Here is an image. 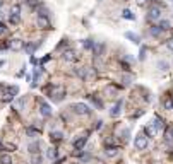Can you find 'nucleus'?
<instances>
[{
	"mask_svg": "<svg viewBox=\"0 0 173 164\" xmlns=\"http://www.w3.org/2000/svg\"><path fill=\"white\" fill-rule=\"evenodd\" d=\"M146 19L147 21H159L161 19V9L156 7V5L149 7V9H147V14H146Z\"/></svg>",
	"mask_w": 173,
	"mask_h": 164,
	"instance_id": "obj_1",
	"label": "nucleus"
},
{
	"mask_svg": "<svg viewBox=\"0 0 173 164\" xmlns=\"http://www.w3.org/2000/svg\"><path fill=\"white\" fill-rule=\"evenodd\" d=\"M70 108L77 113V115H84V116H86V115H89V113H91V109L86 106L84 103H75V104H72Z\"/></svg>",
	"mask_w": 173,
	"mask_h": 164,
	"instance_id": "obj_2",
	"label": "nucleus"
},
{
	"mask_svg": "<svg viewBox=\"0 0 173 164\" xmlns=\"http://www.w3.org/2000/svg\"><path fill=\"white\" fill-rule=\"evenodd\" d=\"M134 145H135V149H139V151H142V149H146L147 147V137L146 135H137L135 137V140H134Z\"/></svg>",
	"mask_w": 173,
	"mask_h": 164,
	"instance_id": "obj_3",
	"label": "nucleus"
},
{
	"mask_svg": "<svg viewBox=\"0 0 173 164\" xmlns=\"http://www.w3.org/2000/svg\"><path fill=\"white\" fill-rule=\"evenodd\" d=\"M40 113L45 116V118H50V116L53 115V109H51V106L48 104V103L40 101Z\"/></svg>",
	"mask_w": 173,
	"mask_h": 164,
	"instance_id": "obj_4",
	"label": "nucleus"
},
{
	"mask_svg": "<svg viewBox=\"0 0 173 164\" xmlns=\"http://www.w3.org/2000/svg\"><path fill=\"white\" fill-rule=\"evenodd\" d=\"M9 48L12 50V51H21V50L24 48V41L19 38H14L9 41Z\"/></svg>",
	"mask_w": 173,
	"mask_h": 164,
	"instance_id": "obj_5",
	"label": "nucleus"
},
{
	"mask_svg": "<svg viewBox=\"0 0 173 164\" xmlns=\"http://www.w3.org/2000/svg\"><path fill=\"white\" fill-rule=\"evenodd\" d=\"M36 24H38V28H41V29H50L51 28L50 19L45 17V16H38V17H36Z\"/></svg>",
	"mask_w": 173,
	"mask_h": 164,
	"instance_id": "obj_6",
	"label": "nucleus"
},
{
	"mask_svg": "<svg viewBox=\"0 0 173 164\" xmlns=\"http://www.w3.org/2000/svg\"><path fill=\"white\" fill-rule=\"evenodd\" d=\"M19 92V87L17 86H12V87H9L7 89V92H5V97H4V101L7 103V101H12L14 97H16V94Z\"/></svg>",
	"mask_w": 173,
	"mask_h": 164,
	"instance_id": "obj_7",
	"label": "nucleus"
},
{
	"mask_svg": "<svg viewBox=\"0 0 173 164\" xmlns=\"http://www.w3.org/2000/svg\"><path fill=\"white\" fill-rule=\"evenodd\" d=\"M62 58H63L65 62H75L79 57H77V53H75L74 50H67V51L62 53Z\"/></svg>",
	"mask_w": 173,
	"mask_h": 164,
	"instance_id": "obj_8",
	"label": "nucleus"
},
{
	"mask_svg": "<svg viewBox=\"0 0 173 164\" xmlns=\"http://www.w3.org/2000/svg\"><path fill=\"white\" fill-rule=\"evenodd\" d=\"M122 106H123L122 99H120V101H117V103H115V106L110 109V116H113V118H115V116H118L120 113H122Z\"/></svg>",
	"mask_w": 173,
	"mask_h": 164,
	"instance_id": "obj_9",
	"label": "nucleus"
},
{
	"mask_svg": "<svg viewBox=\"0 0 173 164\" xmlns=\"http://www.w3.org/2000/svg\"><path fill=\"white\" fill-rule=\"evenodd\" d=\"M93 55L94 57H101L103 51H105V43H94V46H93Z\"/></svg>",
	"mask_w": 173,
	"mask_h": 164,
	"instance_id": "obj_10",
	"label": "nucleus"
},
{
	"mask_svg": "<svg viewBox=\"0 0 173 164\" xmlns=\"http://www.w3.org/2000/svg\"><path fill=\"white\" fill-rule=\"evenodd\" d=\"M125 38L130 39L134 45H141V36H139V34H135V33H130V31H127V33H125Z\"/></svg>",
	"mask_w": 173,
	"mask_h": 164,
	"instance_id": "obj_11",
	"label": "nucleus"
},
{
	"mask_svg": "<svg viewBox=\"0 0 173 164\" xmlns=\"http://www.w3.org/2000/svg\"><path fill=\"white\" fill-rule=\"evenodd\" d=\"M118 154H120V149L118 147H106L105 149V155L106 157H117Z\"/></svg>",
	"mask_w": 173,
	"mask_h": 164,
	"instance_id": "obj_12",
	"label": "nucleus"
},
{
	"mask_svg": "<svg viewBox=\"0 0 173 164\" xmlns=\"http://www.w3.org/2000/svg\"><path fill=\"white\" fill-rule=\"evenodd\" d=\"M28 149H29L31 154H38V152H40V142H31V144L28 145Z\"/></svg>",
	"mask_w": 173,
	"mask_h": 164,
	"instance_id": "obj_13",
	"label": "nucleus"
},
{
	"mask_svg": "<svg viewBox=\"0 0 173 164\" xmlns=\"http://www.w3.org/2000/svg\"><path fill=\"white\" fill-rule=\"evenodd\" d=\"M161 33H163V31L158 28V26H151V28H149V34L154 36V38H159V36H161Z\"/></svg>",
	"mask_w": 173,
	"mask_h": 164,
	"instance_id": "obj_14",
	"label": "nucleus"
},
{
	"mask_svg": "<svg viewBox=\"0 0 173 164\" xmlns=\"http://www.w3.org/2000/svg\"><path fill=\"white\" fill-rule=\"evenodd\" d=\"M0 164H12L10 154H0Z\"/></svg>",
	"mask_w": 173,
	"mask_h": 164,
	"instance_id": "obj_15",
	"label": "nucleus"
},
{
	"mask_svg": "<svg viewBox=\"0 0 173 164\" xmlns=\"http://www.w3.org/2000/svg\"><path fill=\"white\" fill-rule=\"evenodd\" d=\"M158 28L161 29V31H168V29H172V24H170V21H159Z\"/></svg>",
	"mask_w": 173,
	"mask_h": 164,
	"instance_id": "obj_16",
	"label": "nucleus"
},
{
	"mask_svg": "<svg viewBox=\"0 0 173 164\" xmlns=\"http://www.w3.org/2000/svg\"><path fill=\"white\" fill-rule=\"evenodd\" d=\"M144 132H146V135H147V137H154L158 130H156V128H154L153 125H147L146 128H144Z\"/></svg>",
	"mask_w": 173,
	"mask_h": 164,
	"instance_id": "obj_17",
	"label": "nucleus"
},
{
	"mask_svg": "<svg viewBox=\"0 0 173 164\" xmlns=\"http://www.w3.org/2000/svg\"><path fill=\"white\" fill-rule=\"evenodd\" d=\"M50 137H51L53 142H60L62 138H63V133H62V132H51Z\"/></svg>",
	"mask_w": 173,
	"mask_h": 164,
	"instance_id": "obj_18",
	"label": "nucleus"
},
{
	"mask_svg": "<svg viewBox=\"0 0 173 164\" xmlns=\"http://www.w3.org/2000/svg\"><path fill=\"white\" fill-rule=\"evenodd\" d=\"M153 126L156 128V130H161V128H163V120H161L159 116H156V118L153 120Z\"/></svg>",
	"mask_w": 173,
	"mask_h": 164,
	"instance_id": "obj_19",
	"label": "nucleus"
},
{
	"mask_svg": "<svg viewBox=\"0 0 173 164\" xmlns=\"http://www.w3.org/2000/svg\"><path fill=\"white\" fill-rule=\"evenodd\" d=\"M86 140H88V137H81V138H79V140H75V149H77V151H81L82 147H84V144H86Z\"/></svg>",
	"mask_w": 173,
	"mask_h": 164,
	"instance_id": "obj_20",
	"label": "nucleus"
},
{
	"mask_svg": "<svg viewBox=\"0 0 173 164\" xmlns=\"http://www.w3.org/2000/svg\"><path fill=\"white\" fill-rule=\"evenodd\" d=\"M122 17H123V19H127V21H134V19H135V16H134L130 10H127V9L122 12Z\"/></svg>",
	"mask_w": 173,
	"mask_h": 164,
	"instance_id": "obj_21",
	"label": "nucleus"
},
{
	"mask_svg": "<svg viewBox=\"0 0 173 164\" xmlns=\"http://www.w3.org/2000/svg\"><path fill=\"white\" fill-rule=\"evenodd\" d=\"M46 157H48V159H55V157H57V149H55V147H50V149L46 151Z\"/></svg>",
	"mask_w": 173,
	"mask_h": 164,
	"instance_id": "obj_22",
	"label": "nucleus"
},
{
	"mask_svg": "<svg viewBox=\"0 0 173 164\" xmlns=\"http://www.w3.org/2000/svg\"><path fill=\"white\" fill-rule=\"evenodd\" d=\"M21 21V16H17V14H10L9 16V22L10 24H19Z\"/></svg>",
	"mask_w": 173,
	"mask_h": 164,
	"instance_id": "obj_23",
	"label": "nucleus"
},
{
	"mask_svg": "<svg viewBox=\"0 0 173 164\" xmlns=\"http://www.w3.org/2000/svg\"><path fill=\"white\" fill-rule=\"evenodd\" d=\"M10 14H17V16H19L21 14V5L19 4H14V5L10 7Z\"/></svg>",
	"mask_w": 173,
	"mask_h": 164,
	"instance_id": "obj_24",
	"label": "nucleus"
},
{
	"mask_svg": "<svg viewBox=\"0 0 173 164\" xmlns=\"http://www.w3.org/2000/svg\"><path fill=\"white\" fill-rule=\"evenodd\" d=\"M89 99H91L93 103H94V106L98 108V109H101V108H103V103H101V101H100V99H96V97H94V96H89Z\"/></svg>",
	"mask_w": 173,
	"mask_h": 164,
	"instance_id": "obj_25",
	"label": "nucleus"
},
{
	"mask_svg": "<svg viewBox=\"0 0 173 164\" xmlns=\"http://www.w3.org/2000/svg\"><path fill=\"white\" fill-rule=\"evenodd\" d=\"M84 48L86 50H93V46H94V41H91V39H84Z\"/></svg>",
	"mask_w": 173,
	"mask_h": 164,
	"instance_id": "obj_26",
	"label": "nucleus"
},
{
	"mask_svg": "<svg viewBox=\"0 0 173 164\" xmlns=\"http://www.w3.org/2000/svg\"><path fill=\"white\" fill-rule=\"evenodd\" d=\"M168 67H170V65H168V62H164V60H163V62H158V68H159V70H163V72H164V70H168Z\"/></svg>",
	"mask_w": 173,
	"mask_h": 164,
	"instance_id": "obj_27",
	"label": "nucleus"
},
{
	"mask_svg": "<svg viewBox=\"0 0 173 164\" xmlns=\"http://www.w3.org/2000/svg\"><path fill=\"white\" fill-rule=\"evenodd\" d=\"M164 109L173 111V101H172V99H166V101H164Z\"/></svg>",
	"mask_w": 173,
	"mask_h": 164,
	"instance_id": "obj_28",
	"label": "nucleus"
},
{
	"mask_svg": "<svg viewBox=\"0 0 173 164\" xmlns=\"http://www.w3.org/2000/svg\"><path fill=\"white\" fill-rule=\"evenodd\" d=\"M31 164H41V157L36 154H33V157H31Z\"/></svg>",
	"mask_w": 173,
	"mask_h": 164,
	"instance_id": "obj_29",
	"label": "nucleus"
},
{
	"mask_svg": "<svg viewBox=\"0 0 173 164\" xmlns=\"http://www.w3.org/2000/svg\"><path fill=\"white\" fill-rule=\"evenodd\" d=\"M146 53H147V48H146V46H141V53H139V60H144V58H146Z\"/></svg>",
	"mask_w": 173,
	"mask_h": 164,
	"instance_id": "obj_30",
	"label": "nucleus"
},
{
	"mask_svg": "<svg viewBox=\"0 0 173 164\" xmlns=\"http://www.w3.org/2000/svg\"><path fill=\"white\" fill-rule=\"evenodd\" d=\"M26 132H28V135L29 137H38L40 135V132H36V130H33V128H28Z\"/></svg>",
	"mask_w": 173,
	"mask_h": 164,
	"instance_id": "obj_31",
	"label": "nucleus"
},
{
	"mask_svg": "<svg viewBox=\"0 0 173 164\" xmlns=\"http://www.w3.org/2000/svg\"><path fill=\"white\" fill-rule=\"evenodd\" d=\"M106 92H108V94H112V96H117V89H115V87H108V89H106Z\"/></svg>",
	"mask_w": 173,
	"mask_h": 164,
	"instance_id": "obj_32",
	"label": "nucleus"
},
{
	"mask_svg": "<svg viewBox=\"0 0 173 164\" xmlns=\"http://www.w3.org/2000/svg\"><path fill=\"white\" fill-rule=\"evenodd\" d=\"M166 138H168V140H170V138H173V126L168 130V132H166Z\"/></svg>",
	"mask_w": 173,
	"mask_h": 164,
	"instance_id": "obj_33",
	"label": "nucleus"
},
{
	"mask_svg": "<svg viewBox=\"0 0 173 164\" xmlns=\"http://www.w3.org/2000/svg\"><path fill=\"white\" fill-rule=\"evenodd\" d=\"M166 46H168V50H172V51H173V38L166 41Z\"/></svg>",
	"mask_w": 173,
	"mask_h": 164,
	"instance_id": "obj_34",
	"label": "nucleus"
},
{
	"mask_svg": "<svg viewBox=\"0 0 173 164\" xmlns=\"http://www.w3.org/2000/svg\"><path fill=\"white\" fill-rule=\"evenodd\" d=\"M5 31H7V28H5V26H4V24H2V22H0V34H4V33H5Z\"/></svg>",
	"mask_w": 173,
	"mask_h": 164,
	"instance_id": "obj_35",
	"label": "nucleus"
},
{
	"mask_svg": "<svg viewBox=\"0 0 173 164\" xmlns=\"http://www.w3.org/2000/svg\"><path fill=\"white\" fill-rule=\"evenodd\" d=\"M122 135H123V138H125V140L129 138V130H127V128H125V130L122 132Z\"/></svg>",
	"mask_w": 173,
	"mask_h": 164,
	"instance_id": "obj_36",
	"label": "nucleus"
},
{
	"mask_svg": "<svg viewBox=\"0 0 173 164\" xmlns=\"http://www.w3.org/2000/svg\"><path fill=\"white\" fill-rule=\"evenodd\" d=\"M144 2H146V0H137V4H139V5H144Z\"/></svg>",
	"mask_w": 173,
	"mask_h": 164,
	"instance_id": "obj_37",
	"label": "nucleus"
},
{
	"mask_svg": "<svg viewBox=\"0 0 173 164\" xmlns=\"http://www.w3.org/2000/svg\"><path fill=\"white\" fill-rule=\"evenodd\" d=\"M0 151H4V144H2V140H0Z\"/></svg>",
	"mask_w": 173,
	"mask_h": 164,
	"instance_id": "obj_38",
	"label": "nucleus"
},
{
	"mask_svg": "<svg viewBox=\"0 0 173 164\" xmlns=\"http://www.w3.org/2000/svg\"><path fill=\"white\" fill-rule=\"evenodd\" d=\"M2 65H4V60H0V67H2Z\"/></svg>",
	"mask_w": 173,
	"mask_h": 164,
	"instance_id": "obj_39",
	"label": "nucleus"
},
{
	"mask_svg": "<svg viewBox=\"0 0 173 164\" xmlns=\"http://www.w3.org/2000/svg\"><path fill=\"white\" fill-rule=\"evenodd\" d=\"M2 5H4V0H0V7H2Z\"/></svg>",
	"mask_w": 173,
	"mask_h": 164,
	"instance_id": "obj_40",
	"label": "nucleus"
},
{
	"mask_svg": "<svg viewBox=\"0 0 173 164\" xmlns=\"http://www.w3.org/2000/svg\"><path fill=\"white\" fill-rule=\"evenodd\" d=\"M0 19H2V12H0Z\"/></svg>",
	"mask_w": 173,
	"mask_h": 164,
	"instance_id": "obj_41",
	"label": "nucleus"
},
{
	"mask_svg": "<svg viewBox=\"0 0 173 164\" xmlns=\"http://www.w3.org/2000/svg\"><path fill=\"white\" fill-rule=\"evenodd\" d=\"M172 2H173V0H172Z\"/></svg>",
	"mask_w": 173,
	"mask_h": 164,
	"instance_id": "obj_42",
	"label": "nucleus"
}]
</instances>
